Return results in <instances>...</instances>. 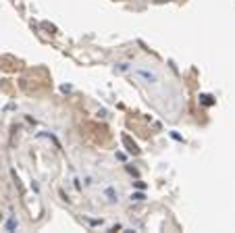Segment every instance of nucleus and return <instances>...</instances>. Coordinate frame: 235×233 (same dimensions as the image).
Segmentation results:
<instances>
[{"label":"nucleus","instance_id":"39448f33","mask_svg":"<svg viewBox=\"0 0 235 233\" xmlns=\"http://www.w3.org/2000/svg\"><path fill=\"white\" fill-rule=\"evenodd\" d=\"M200 98H202V104H206V106H210V104H212L210 96H200Z\"/></svg>","mask_w":235,"mask_h":233},{"label":"nucleus","instance_id":"f03ea898","mask_svg":"<svg viewBox=\"0 0 235 233\" xmlns=\"http://www.w3.org/2000/svg\"><path fill=\"white\" fill-rule=\"evenodd\" d=\"M123 141H125V146H127V152H131V154H140V148H138V144L129 140V135H123Z\"/></svg>","mask_w":235,"mask_h":233},{"label":"nucleus","instance_id":"20e7f679","mask_svg":"<svg viewBox=\"0 0 235 233\" xmlns=\"http://www.w3.org/2000/svg\"><path fill=\"white\" fill-rule=\"evenodd\" d=\"M144 198H146L144 194H131V200H135V202H141Z\"/></svg>","mask_w":235,"mask_h":233},{"label":"nucleus","instance_id":"f257e3e1","mask_svg":"<svg viewBox=\"0 0 235 233\" xmlns=\"http://www.w3.org/2000/svg\"><path fill=\"white\" fill-rule=\"evenodd\" d=\"M135 75L141 77L146 83H158V73L152 71V69H144V67H140V69H135Z\"/></svg>","mask_w":235,"mask_h":233},{"label":"nucleus","instance_id":"7ed1b4c3","mask_svg":"<svg viewBox=\"0 0 235 233\" xmlns=\"http://www.w3.org/2000/svg\"><path fill=\"white\" fill-rule=\"evenodd\" d=\"M106 196H108L110 202H117L119 200V194H115V189H106Z\"/></svg>","mask_w":235,"mask_h":233}]
</instances>
